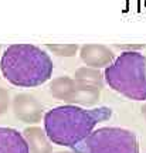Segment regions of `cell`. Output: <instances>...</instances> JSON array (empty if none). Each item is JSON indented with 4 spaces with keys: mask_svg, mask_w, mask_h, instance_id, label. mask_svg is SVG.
Returning a JSON list of instances; mask_svg holds the SVG:
<instances>
[{
    "mask_svg": "<svg viewBox=\"0 0 146 153\" xmlns=\"http://www.w3.org/2000/svg\"><path fill=\"white\" fill-rule=\"evenodd\" d=\"M50 92L55 98L63 99L70 104H82L91 105L95 104L99 98V87L81 81V79H72L68 76H61L51 82Z\"/></svg>",
    "mask_w": 146,
    "mask_h": 153,
    "instance_id": "obj_5",
    "label": "cell"
},
{
    "mask_svg": "<svg viewBox=\"0 0 146 153\" xmlns=\"http://www.w3.org/2000/svg\"><path fill=\"white\" fill-rule=\"evenodd\" d=\"M104 78L109 88L125 98L146 101V57L141 53H122L105 68Z\"/></svg>",
    "mask_w": 146,
    "mask_h": 153,
    "instance_id": "obj_3",
    "label": "cell"
},
{
    "mask_svg": "<svg viewBox=\"0 0 146 153\" xmlns=\"http://www.w3.org/2000/svg\"><path fill=\"white\" fill-rule=\"evenodd\" d=\"M41 105L30 95L22 94L14 98V114L23 122H38L41 118Z\"/></svg>",
    "mask_w": 146,
    "mask_h": 153,
    "instance_id": "obj_6",
    "label": "cell"
},
{
    "mask_svg": "<svg viewBox=\"0 0 146 153\" xmlns=\"http://www.w3.org/2000/svg\"><path fill=\"white\" fill-rule=\"evenodd\" d=\"M112 116V109L99 106L84 109L77 105H63L44 115V132L50 142L72 148L94 131V128Z\"/></svg>",
    "mask_w": 146,
    "mask_h": 153,
    "instance_id": "obj_1",
    "label": "cell"
},
{
    "mask_svg": "<svg viewBox=\"0 0 146 153\" xmlns=\"http://www.w3.org/2000/svg\"><path fill=\"white\" fill-rule=\"evenodd\" d=\"M47 48L61 57H72L75 55L78 45L77 44H47Z\"/></svg>",
    "mask_w": 146,
    "mask_h": 153,
    "instance_id": "obj_11",
    "label": "cell"
},
{
    "mask_svg": "<svg viewBox=\"0 0 146 153\" xmlns=\"http://www.w3.org/2000/svg\"><path fill=\"white\" fill-rule=\"evenodd\" d=\"M48 54L33 44H13L0 58V71L7 81L23 88H33L48 81L53 75Z\"/></svg>",
    "mask_w": 146,
    "mask_h": 153,
    "instance_id": "obj_2",
    "label": "cell"
},
{
    "mask_svg": "<svg viewBox=\"0 0 146 153\" xmlns=\"http://www.w3.org/2000/svg\"><path fill=\"white\" fill-rule=\"evenodd\" d=\"M71 149L72 153H139L136 135L122 128H99Z\"/></svg>",
    "mask_w": 146,
    "mask_h": 153,
    "instance_id": "obj_4",
    "label": "cell"
},
{
    "mask_svg": "<svg viewBox=\"0 0 146 153\" xmlns=\"http://www.w3.org/2000/svg\"><path fill=\"white\" fill-rule=\"evenodd\" d=\"M0 153H30L22 133L11 128H0Z\"/></svg>",
    "mask_w": 146,
    "mask_h": 153,
    "instance_id": "obj_7",
    "label": "cell"
},
{
    "mask_svg": "<svg viewBox=\"0 0 146 153\" xmlns=\"http://www.w3.org/2000/svg\"><path fill=\"white\" fill-rule=\"evenodd\" d=\"M24 139L31 153H53V148L48 142L45 132L40 128H27L24 131Z\"/></svg>",
    "mask_w": 146,
    "mask_h": 153,
    "instance_id": "obj_9",
    "label": "cell"
},
{
    "mask_svg": "<svg viewBox=\"0 0 146 153\" xmlns=\"http://www.w3.org/2000/svg\"><path fill=\"white\" fill-rule=\"evenodd\" d=\"M81 58L87 65L99 68V67L109 65L114 60V55L104 45L88 44L81 48Z\"/></svg>",
    "mask_w": 146,
    "mask_h": 153,
    "instance_id": "obj_8",
    "label": "cell"
},
{
    "mask_svg": "<svg viewBox=\"0 0 146 153\" xmlns=\"http://www.w3.org/2000/svg\"><path fill=\"white\" fill-rule=\"evenodd\" d=\"M7 105H9V97H7L6 91H3V89L0 88V114L4 112V109L7 108Z\"/></svg>",
    "mask_w": 146,
    "mask_h": 153,
    "instance_id": "obj_12",
    "label": "cell"
},
{
    "mask_svg": "<svg viewBox=\"0 0 146 153\" xmlns=\"http://www.w3.org/2000/svg\"><path fill=\"white\" fill-rule=\"evenodd\" d=\"M77 79H81V81L89 82V84H94V85H98L101 88L102 87V76L98 71H94V70H88V68H81L75 72L74 75Z\"/></svg>",
    "mask_w": 146,
    "mask_h": 153,
    "instance_id": "obj_10",
    "label": "cell"
},
{
    "mask_svg": "<svg viewBox=\"0 0 146 153\" xmlns=\"http://www.w3.org/2000/svg\"><path fill=\"white\" fill-rule=\"evenodd\" d=\"M60 153H63V152H60ZM65 153H68V152H65ZM71 153H72V152H71Z\"/></svg>",
    "mask_w": 146,
    "mask_h": 153,
    "instance_id": "obj_13",
    "label": "cell"
}]
</instances>
